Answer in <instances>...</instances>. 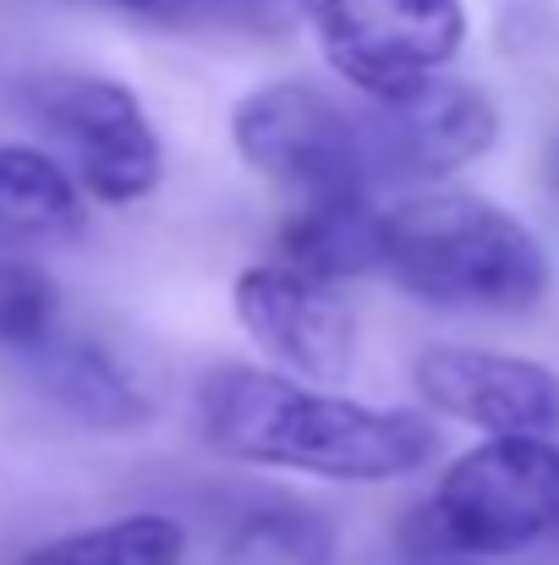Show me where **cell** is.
<instances>
[{"label": "cell", "instance_id": "3", "mask_svg": "<svg viewBox=\"0 0 559 565\" xmlns=\"http://www.w3.org/2000/svg\"><path fill=\"white\" fill-rule=\"evenodd\" d=\"M559 539V439L488 434L400 522V555L510 561Z\"/></svg>", "mask_w": 559, "mask_h": 565}, {"label": "cell", "instance_id": "16", "mask_svg": "<svg viewBox=\"0 0 559 565\" xmlns=\"http://www.w3.org/2000/svg\"><path fill=\"white\" fill-rule=\"evenodd\" d=\"M149 22H258L264 11L275 6H291V0H116Z\"/></svg>", "mask_w": 559, "mask_h": 565}, {"label": "cell", "instance_id": "15", "mask_svg": "<svg viewBox=\"0 0 559 565\" xmlns=\"http://www.w3.org/2000/svg\"><path fill=\"white\" fill-rule=\"evenodd\" d=\"M61 335V286L33 258L0 253V347L33 358Z\"/></svg>", "mask_w": 559, "mask_h": 565}, {"label": "cell", "instance_id": "1", "mask_svg": "<svg viewBox=\"0 0 559 565\" xmlns=\"http://www.w3.org/2000/svg\"><path fill=\"white\" fill-rule=\"evenodd\" d=\"M197 439L241 467L302 472L319 483L378 489L433 467L439 428L417 406H373L346 390L308 384L280 369L225 363L197 379Z\"/></svg>", "mask_w": 559, "mask_h": 565}, {"label": "cell", "instance_id": "14", "mask_svg": "<svg viewBox=\"0 0 559 565\" xmlns=\"http://www.w3.org/2000/svg\"><path fill=\"white\" fill-rule=\"evenodd\" d=\"M17 565H186V527L165 511H127L99 527L61 533Z\"/></svg>", "mask_w": 559, "mask_h": 565}, {"label": "cell", "instance_id": "12", "mask_svg": "<svg viewBox=\"0 0 559 565\" xmlns=\"http://www.w3.org/2000/svg\"><path fill=\"white\" fill-rule=\"evenodd\" d=\"M88 192L66 171L61 154L33 149V143H6L0 149V253H28V247H61L83 231Z\"/></svg>", "mask_w": 559, "mask_h": 565}, {"label": "cell", "instance_id": "8", "mask_svg": "<svg viewBox=\"0 0 559 565\" xmlns=\"http://www.w3.org/2000/svg\"><path fill=\"white\" fill-rule=\"evenodd\" d=\"M368 138L378 192L444 188L499 149V110L477 83L444 72L406 99H368Z\"/></svg>", "mask_w": 559, "mask_h": 565}, {"label": "cell", "instance_id": "7", "mask_svg": "<svg viewBox=\"0 0 559 565\" xmlns=\"http://www.w3.org/2000/svg\"><path fill=\"white\" fill-rule=\"evenodd\" d=\"M230 313L241 335L269 358V369L297 374L308 384H346L357 369V313L341 286L264 258L230 280Z\"/></svg>", "mask_w": 559, "mask_h": 565}, {"label": "cell", "instance_id": "13", "mask_svg": "<svg viewBox=\"0 0 559 565\" xmlns=\"http://www.w3.org/2000/svg\"><path fill=\"white\" fill-rule=\"evenodd\" d=\"M341 527L308 500H252L219 539V565H335Z\"/></svg>", "mask_w": 559, "mask_h": 565}, {"label": "cell", "instance_id": "4", "mask_svg": "<svg viewBox=\"0 0 559 565\" xmlns=\"http://www.w3.org/2000/svg\"><path fill=\"white\" fill-rule=\"evenodd\" d=\"M230 149L252 177L275 182L297 203L378 192L368 99L352 105L313 77H275L247 88L230 105Z\"/></svg>", "mask_w": 559, "mask_h": 565}, {"label": "cell", "instance_id": "5", "mask_svg": "<svg viewBox=\"0 0 559 565\" xmlns=\"http://www.w3.org/2000/svg\"><path fill=\"white\" fill-rule=\"evenodd\" d=\"M324 66L357 99H406L466 50L461 0H291Z\"/></svg>", "mask_w": 559, "mask_h": 565}, {"label": "cell", "instance_id": "6", "mask_svg": "<svg viewBox=\"0 0 559 565\" xmlns=\"http://www.w3.org/2000/svg\"><path fill=\"white\" fill-rule=\"evenodd\" d=\"M33 121L94 203L132 209L165 182V143L143 99L99 72H50L22 88Z\"/></svg>", "mask_w": 559, "mask_h": 565}, {"label": "cell", "instance_id": "17", "mask_svg": "<svg viewBox=\"0 0 559 565\" xmlns=\"http://www.w3.org/2000/svg\"><path fill=\"white\" fill-rule=\"evenodd\" d=\"M406 565H488V561H455V555H417V561Z\"/></svg>", "mask_w": 559, "mask_h": 565}, {"label": "cell", "instance_id": "11", "mask_svg": "<svg viewBox=\"0 0 559 565\" xmlns=\"http://www.w3.org/2000/svg\"><path fill=\"white\" fill-rule=\"evenodd\" d=\"M275 258H286V264L330 280V286L378 275V258H384V203H378V192L297 203L280 220Z\"/></svg>", "mask_w": 559, "mask_h": 565}, {"label": "cell", "instance_id": "2", "mask_svg": "<svg viewBox=\"0 0 559 565\" xmlns=\"http://www.w3.org/2000/svg\"><path fill=\"white\" fill-rule=\"evenodd\" d=\"M378 275L422 308L483 319L533 313L555 286L549 247L522 214L450 182L384 203Z\"/></svg>", "mask_w": 559, "mask_h": 565}, {"label": "cell", "instance_id": "10", "mask_svg": "<svg viewBox=\"0 0 559 565\" xmlns=\"http://www.w3.org/2000/svg\"><path fill=\"white\" fill-rule=\"evenodd\" d=\"M33 379L39 390L83 428L94 434H138L154 417L149 390L138 374L94 335H55L33 352Z\"/></svg>", "mask_w": 559, "mask_h": 565}, {"label": "cell", "instance_id": "9", "mask_svg": "<svg viewBox=\"0 0 559 565\" xmlns=\"http://www.w3.org/2000/svg\"><path fill=\"white\" fill-rule=\"evenodd\" d=\"M411 384L433 417L466 423L483 439L488 434L559 439V374L538 358L439 341L411 358Z\"/></svg>", "mask_w": 559, "mask_h": 565}]
</instances>
